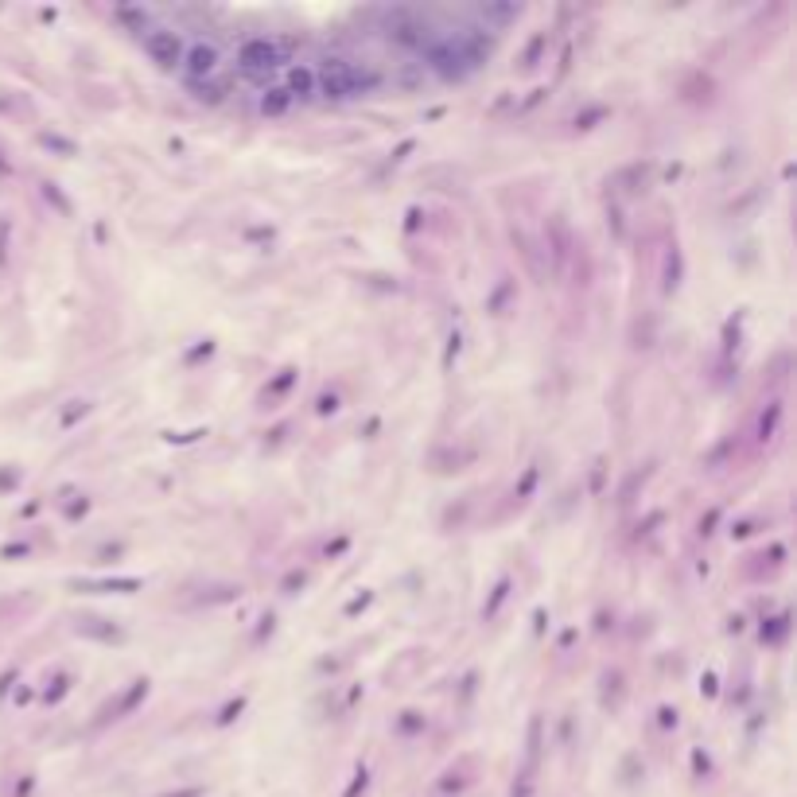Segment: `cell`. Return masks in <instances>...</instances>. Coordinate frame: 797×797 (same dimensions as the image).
I'll use <instances>...</instances> for the list:
<instances>
[{"label":"cell","instance_id":"obj_2","mask_svg":"<svg viewBox=\"0 0 797 797\" xmlns=\"http://www.w3.org/2000/svg\"><path fill=\"white\" fill-rule=\"evenodd\" d=\"M214 63H218V51H214V47L198 43V47H191V51H187V70L191 74H210Z\"/></svg>","mask_w":797,"mask_h":797},{"label":"cell","instance_id":"obj_1","mask_svg":"<svg viewBox=\"0 0 797 797\" xmlns=\"http://www.w3.org/2000/svg\"><path fill=\"white\" fill-rule=\"evenodd\" d=\"M144 47L156 55L164 66H179L183 63V47H179V39H176V31H148L144 36Z\"/></svg>","mask_w":797,"mask_h":797}]
</instances>
